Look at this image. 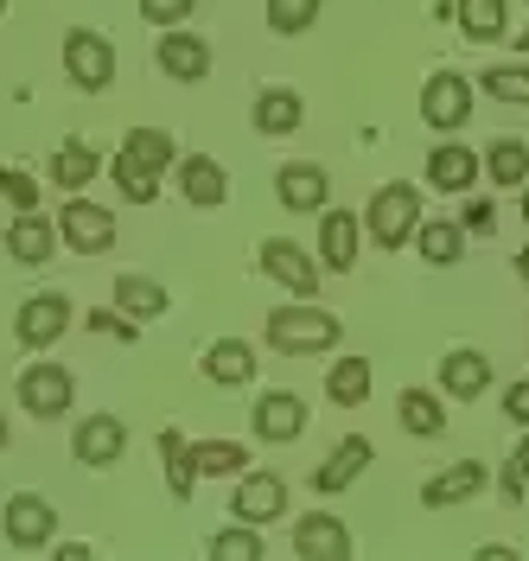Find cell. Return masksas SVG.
<instances>
[{"mask_svg":"<svg viewBox=\"0 0 529 561\" xmlns=\"http://www.w3.org/2000/svg\"><path fill=\"white\" fill-rule=\"evenodd\" d=\"M338 313H325V307H275L268 313V345L281 351V357H319V351L338 345Z\"/></svg>","mask_w":529,"mask_h":561,"instance_id":"1","label":"cell"},{"mask_svg":"<svg viewBox=\"0 0 529 561\" xmlns=\"http://www.w3.org/2000/svg\"><path fill=\"white\" fill-rule=\"evenodd\" d=\"M415 230H422V185L395 179V185H383V192L370 198V210H364V237H370L377 249H402V243H415Z\"/></svg>","mask_w":529,"mask_h":561,"instance_id":"2","label":"cell"},{"mask_svg":"<svg viewBox=\"0 0 529 561\" xmlns=\"http://www.w3.org/2000/svg\"><path fill=\"white\" fill-rule=\"evenodd\" d=\"M465 115H472V77L434 70V77L422 83V122L440 128V135H453V128H465Z\"/></svg>","mask_w":529,"mask_h":561,"instance_id":"3","label":"cell"},{"mask_svg":"<svg viewBox=\"0 0 529 561\" xmlns=\"http://www.w3.org/2000/svg\"><path fill=\"white\" fill-rule=\"evenodd\" d=\"M65 70H71L77 90H108V77H115V45H108L103 33H90V26H77L71 38H65Z\"/></svg>","mask_w":529,"mask_h":561,"instance_id":"4","label":"cell"},{"mask_svg":"<svg viewBox=\"0 0 529 561\" xmlns=\"http://www.w3.org/2000/svg\"><path fill=\"white\" fill-rule=\"evenodd\" d=\"M71 396H77V383H71L65 364H33V370H20V409H26V415H38V421L65 415Z\"/></svg>","mask_w":529,"mask_h":561,"instance_id":"5","label":"cell"},{"mask_svg":"<svg viewBox=\"0 0 529 561\" xmlns=\"http://www.w3.org/2000/svg\"><path fill=\"white\" fill-rule=\"evenodd\" d=\"M13 332H20V345H33V351L58 345V339L71 332V300H65V294H33V300L20 307V319H13Z\"/></svg>","mask_w":529,"mask_h":561,"instance_id":"6","label":"cell"},{"mask_svg":"<svg viewBox=\"0 0 529 561\" xmlns=\"http://www.w3.org/2000/svg\"><path fill=\"white\" fill-rule=\"evenodd\" d=\"M58 237L77 249V255H103L115 243V217L103 205H90V198H71V205L58 210Z\"/></svg>","mask_w":529,"mask_h":561,"instance_id":"7","label":"cell"},{"mask_svg":"<svg viewBox=\"0 0 529 561\" xmlns=\"http://www.w3.org/2000/svg\"><path fill=\"white\" fill-rule=\"evenodd\" d=\"M0 524H7V542H13V549H45V542L58 536V517H51V504H45V497H33V491L7 497Z\"/></svg>","mask_w":529,"mask_h":561,"instance_id":"8","label":"cell"},{"mask_svg":"<svg viewBox=\"0 0 529 561\" xmlns=\"http://www.w3.org/2000/svg\"><path fill=\"white\" fill-rule=\"evenodd\" d=\"M262 268H268V280H281L287 294H300V300L319 294V262L307 249H294L287 237H268V243H262Z\"/></svg>","mask_w":529,"mask_h":561,"instance_id":"9","label":"cell"},{"mask_svg":"<svg viewBox=\"0 0 529 561\" xmlns=\"http://www.w3.org/2000/svg\"><path fill=\"white\" fill-rule=\"evenodd\" d=\"M230 511L243 524H275L287 511V485L275 472H237V491H230Z\"/></svg>","mask_w":529,"mask_h":561,"instance_id":"10","label":"cell"},{"mask_svg":"<svg viewBox=\"0 0 529 561\" xmlns=\"http://www.w3.org/2000/svg\"><path fill=\"white\" fill-rule=\"evenodd\" d=\"M300 434H307V402H300V396L275 389V396H262V402H255V440L287 447V440H300Z\"/></svg>","mask_w":529,"mask_h":561,"instance_id":"11","label":"cell"},{"mask_svg":"<svg viewBox=\"0 0 529 561\" xmlns=\"http://www.w3.org/2000/svg\"><path fill=\"white\" fill-rule=\"evenodd\" d=\"M160 70L173 77V83H205L211 77V45L205 38H192V33H179V26H166V38H160Z\"/></svg>","mask_w":529,"mask_h":561,"instance_id":"12","label":"cell"},{"mask_svg":"<svg viewBox=\"0 0 529 561\" xmlns=\"http://www.w3.org/2000/svg\"><path fill=\"white\" fill-rule=\"evenodd\" d=\"M71 454L83 459V466H115V459L128 454V427H122L115 415H90V421H77Z\"/></svg>","mask_w":529,"mask_h":561,"instance_id":"13","label":"cell"},{"mask_svg":"<svg viewBox=\"0 0 529 561\" xmlns=\"http://www.w3.org/2000/svg\"><path fill=\"white\" fill-rule=\"evenodd\" d=\"M370 459H377V447H370L364 434H345V440H338V454L319 459L313 491H319V497H338V491H352V479L364 472V466H370Z\"/></svg>","mask_w":529,"mask_h":561,"instance_id":"14","label":"cell"},{"mask_svg":"<svg viewBox=\"0 0 529 561\" xmlns=\"http://www.w3.org/2000/svg\"><path fill=\"white\" fill-rule=\"evenodd\" d=\"M275 192H281L287 210H325L332 179H325V167H313V160H287L281 173H275Z\"/></svg>","mask_w":529,"mask_h":561,"instance_id":"15","label":"cell"},{"mask_svg":"<svg viewBox=\"0 0 529 561\" xmlns=\"http://www.w3.org/2000/svg\"><path fill=\"white\" fill-rule=\"evenodd\" d=\"M179 192H185L198 210H217L223 198H230V173L217 167L211 153H185V160H179Z\"/></svg>","mask_w":529,"mask_h":561,"instance_id":"16","label":"cell"},{"mask_svg":"<svg viewBox=\"0 0 529 561\" xmlns=\"http://www.w3.org/2000/svg\"><path fill=\"white\" fill-rule=\"evenodd\" d=\"M485 485H492V472H485L479 459H459V466H447L440 479H427V485H422V504H427V511H447V504L479 497Z\"/></svg>","mask_w":529,"mask_h":561,"instance_id":"17","label":"cell"},{"mask_svg":"<svg viewBox=\"0 0 529 561\" xmlns=\"http://www.w3.org/2000/svg\"><path fill=\"white\" fill-rule=\"evenodd\" d=\"M294 556L300 561H345L352 556V529L338 517H300L294 529Z\"/></svg>","mask_w":529,"mask_h":561,"instance_id":"18","label":"cell"},{"mask_svg":"<svg viewBox=\"0 0 529 561\" xmlns=\"http://www.w3.org/2000/svg\"><path fill=\"white\" fill-rule=\"evenodd\" d=\"M440 389H447L453 402H479V396L492 389V357H485V351H447Z\"/></svg>","mask_w":529,"mask_h":561,"instance_id":"19","label":"cell"},{"mask_svg":"<svg viewBox=\"0 0 529 561\" xmlns=\"http://www.w3.org/2000/svg\"><path fill=\"white\" fill-rule=\"evenodd\" d=\"M357 237H364V217H352V210L325 205V230H319V255H325V268L332 275H345L357 262Z\"/></svg>","mask_w":529,"mask_h":561,"instance_id":"20","label":"cell"},{"mask_svg":"<svg viewBox=\"0 0 529 561\" xmlns=\"http://www.w3.org/2000/svg\"><path fill=\"white\" fill-rule=\"evenodd\" d=\"M58 243H65V237H58V224H45L38 210H20V217H13V230H7V255H13V262H26V268H38Z\"/></svg>","mask_w":529,"mask_h":561,"instance_id":"21","label":"cell"},{"mask_svg":"<svg viewBox=\"0 0 529 561\" xmlns=\"http://www.w3.org/2000/svg\"><path fill=\"white\" fill-rule=\"evenodd\" d=\"M472 179H479V153H472V147L447 140V147L427 153V185H434V192H465Z\"/></svg>","mask_w":529,"mask_h":561,"instance_id":"22","label":"cell"},{"mask_svg":"<svg viewBox=\"0 0 529 561\" xmlns=\"http://www.w3.org/2000/svg\"><path fill=\"white\" fill-rule=\"evenodd\" d=\"M115 307H122L128 319H160L166 307H173V294H166L153 275H115Z\"/></svg>","mask_w":529,"mask_h":561,"instance_id":"23","label":"cell"},{"mask_svg":"<svg viewBox=\"0 0 529 561\" xmlns=\"http://www.w3.org/2000/svg\"><path fill=\"white\" fill-rule=\"evenodd\" d=\"M395 421H402L415 440H440V434H447V409H440V396H427V389H402Z\"/></svg>","mask_w":529,"mask_h":561,"instance_id":"24","label":"cell"},{"mask_svg":"<svg viewBox=\"0 0 529 561\" xmlns=\"http://www.w3.org/2000/svg\"><path fill=\"white\" fill-rule=\"evenodd\" d=\"M205 377L223 383V389H243L249 377H255V357H249L243 339H217V345L205 351Z\"/></svg>","mask_w":529,"mask_h":561,"instance_id":"25","label":"cell"},{"mask_svg":"<svg viewBox=\"0 0 529 561\" xmlns=\"http://www.w3.org/2000/svg\"><path fill=\"white\" fill-rule=\"evenodd\" d=\"M160 466H166V485H173V497H192V485H198V454H192V440H185L179 427H166V434H160Z\"/></svg>","mask_w":529,"mask_h":561,"instance_id":"26","label":"cell"},{"mask_svg":"<svg viewBox=\"0 0 529 561\" xmlns=\"http://www.w3.org/2000/svg\"><path fill=\"white\" fill-rule=\"evenodd\" d=\"M485 179L492 185H529V140L504 135L485 147Z\"/></svg>","mask_w":529,"mask_h":561,"instance_id":"27","label":"cell"},{"mask_svg":"<svg viewBox=\"0 0 529 561\" xmlns=\"http://www.w3.org/2000/svg\"><path fill=\"white\" fill-rule=\"evenodd\" d=\"M415 243L434 268H453L459 255H465V224H447V217H427L422 230H415Z\"/></svg>","mask_w":529,"mask_h":561,"instance_id":"28","label":"cell"},{"mask_svg":"<svg viewBox=\"0 0 529 561\" xmlns=\"http://www.w3.org/2000/svg\"><path fill=\"white\" fill-rule=\"evenodd\" d=\"M300 128V96L294 90H262L255 96V135H294Z\"/></svg>","mask_w":529,"mask_h":561,"instance_id":"29","label":"cell"},{"mask_svg":"<svg viewBox=\"0 0 529 561\" xmlns=\"http://www.w3.org/2000/svg\"><path fill=\"white\" fill-rule=\"evenodd\" d=\"M453 20L472 45H492L504 38V0H453Z\"/></svg>","mask_w":529,"mask_h":561,"instance_id":"30","label":"cell"},{"mask_svg":"<svg viewBox=\"0 0 529 561\" xmlns=\"http://www.w3.org/2000/svg\"><path fill=\"white\" fill-rule=\"evenodd\" d=\"M325 396H332L338 409H357V402L370 396V364H364V357H345V364H332V377H325Z\"/></svg>","mask_w":529,"mask_h":561,"instance_id":"31","label":"cell"},{"mask_svg":"<svg viewBox=\"0 0 529 561\" xmlns=\"http://www.w3.org/2000/svg\"><path fill=\"white\" fill-rule=\"evenodd\" d=\"M51 179L65 185V198H77L90 179H96V153L83 147V140H71V147H58V160H51Z\"/></svg>","mask_w":529,"mask_h":561,"instance_id":"32","label":"cell"},{"mask_svg":"<svg viewBox=\"0 0 529 561\" xmlns=\"http://www.w3.org/2000/svg\"><path fill=\"white\" fill-rule=\"evenodd\" d=\"M479 90H485V96H497V103H529V58L479 70Z\"/></svg>","mask_w":529,"mask_h":561,"instance_id":"33","label":"cell"},{"mask_svg":"<svg viewBox=\"0 0 529 561\" xmlns=\"http://www.w3.org/2000/svg\"><path fill=\"white\" fill-rule=\"evenodd\" d=\"M115 185H122L128 205H153L160 198V173L141 167V160H128V153H115Z\"/></svg>","mask_w":529,"mask_h":561,"instance_id":"34","label":"cell"},{"mask_svg":"<svg viewBox=\"0 0 529 561\" xmlns=\"http://www.w3.org/2000/svg\"><path fill=\"white\" fill-rule=\"evenodd\" d=\"M262 556H268V549H262V536H255L243 517L211 536V561H262Z\"/></svg>","mask_w":529,"mask_h":561,"instance_id":"35","label":"cell"},{"mask_svg":"<svg viewBox=\"0 0 529 561\" xmlns=\"http://www.w3.org/2000/svg\"><path fill=\"white\" fill-rule=\"evenodd\" d=\"M122 153L141 160V167H153V173H166V167H173V135H160V128H135V135L122 140Z\"/></svg>","mask_w":529,"mask_h":561,"instance_id":"36","label":"cell"},{"mask_svg":"<svg viewBox=\"0 0 529 561\" xmlns=\"http://www.w3.org/2000/svg\"><path fill=\"white\" fill-rule=\"evenodd\" d=\"M319 7H325V0H268V26H275L281 38H294V33H307V26L319 20Z\"/></svg>","mask_w":529,"mask_h":561,"instance_id":"37","label":"cell"},{"mask_svg":"<svg viewBox=\"0 0 529 561\" xmlns=\"http://www.w3.org/2000/svg\"><path fill=\"white\" fill-rule=\"evenodd\" d=\"M198 454V472L205 479H237L243 472V447L237 440H205V447H192Z\"/></svg>","mask_w":529,"mask_h":561,"instance_id":"38","label":"cell"},{"mask_svg":"<svg viewBox=\"0 0 529 561\" xmlns=\"http://www.w3.org/2000/svg\"><path fill=\"white\" fill-rule=\"evenodd\" d=\"M0 192L13 198V210H38V179H26L20 167H0Z\"/></svg>","mask_w":529,"mask_h":561,"instance_id":"39","label":"cell"},{"mask_svg":"<svg viewBox=\"0 0 529 561\" xmlns=\"http://www.w3.org/2000/svg\"><path fill=\"white\" fill-rule=\"evenodd\" d=\"M90 332H108V339H122V345H135V339H141V332H135V319L122 313V307H115V313H90Z\"/></svg>","mask_w":529,"mask_h":561,"instance_id":"40","label":"cell"},{"mask_svg":"<svg viewBox=\"0 0 529 561\" xmlns=\"http://www.w3.org/2000/svg\"><path fill=\"white\" fill-rule=\"evenodd\" d=\"M192 7H198V0H141V13L153 20V26H179Z\"/></svg>","mask_w":529,"mask_h":561,"instance_id":"41","label":"cell"},{"mask_svg":"<svg viewBox=\"0 0 529 561\" xmlns=\"http://www.w3.org/2000/svg\"><path fill=\"white\" fill-rule=\"evenodd\" d=\"M459 224H465V230H479V237H492L497 205H492V198H465V210H459Z\"/></svg>","mask_w":529,"mask_h":561,"instance_id":"42","label":"cell"},{"mask_svg":"<svg viewBox=\"0 0 529 561\" xmlns=\"http://www.w3.org/2000/svg\"><path fill=\"white\" fill-rule=\"evenodd\" d=\"M504 415L517 421V427H529V383H510V396H504Z\"/></svg>","mask_w":529,"mask_h":561,"instance_id":"43","label":"cell"},{"mask_svg":"<svg viewBox=\"0 0 529 561\" xmlns=\"http://www.w3.org/2000/svg\"><path fill=\"white\" fill-rule=\"evenodd\" d=\"M510 472H517V479H529V440L517 447V459H510Z\"/></svg>","mask_w":529,"mask_h":561,"instance_id":"44","label":"cell"},{"mask_svg":"<svg viewBox=\"0 0 529 561\" xmlns=\"http://www.w3.org/2000/svg\"><path fill=\"white\" fill-rule=\"evenodd\" d=\"M517 51H524V58H529V26H524V33H517Z\"/></svg>","mask_w":529,"mask_h":561,"instance_id":"45","label":"cell"},{"mask_svg":"<svg viewBox=\"0 0 529 561\" xmlns=\"http://www.w3.org/2000/svg\"><path fill=\"white\" fill-rule=\"evenodd\" d=\"M517 268H524V280H529V249H524V255H517Z\"/></svg>","mask_w":529,"mask_h":561,"instance_id":"46","label":"cell"},{"mask_svg":"<svg viewBox=\"0 0 529 561\" xmlns=\"http://www.w3.org/2000/svg\"><path fill=\"white\" fill-rule=\"evenodd\" d=\"M524 224H529V185H524Z\"/></svg>","mask_w":529,"mask_h":561,"instance_id":"47","label":"cell"},{"mask_svg":"<svg viewBox=\"0 0 529 561\" xmlns=\"http://www.w3.org/2000/svg\"><path fill=\"white\" fill-rule=\"evenodd\" d=\"M0 447H7V415H0Z\"/></svg>","mask_w":529,"mask_h":561,"instance_id":"48","label":"cell"},{"mask_svg":"<svg viewBox=\"0 0 529 561\" xmlns=\"http://www.w3.org/2000/svg\"><path fill=\"white\" fill-rule=\"evenodd\" d=\"M0 7H7V0H0Z\"/></svg>","mask_w":529,"mask_h":561,"instance_id":"49","label":"cell"}]
</instances>
